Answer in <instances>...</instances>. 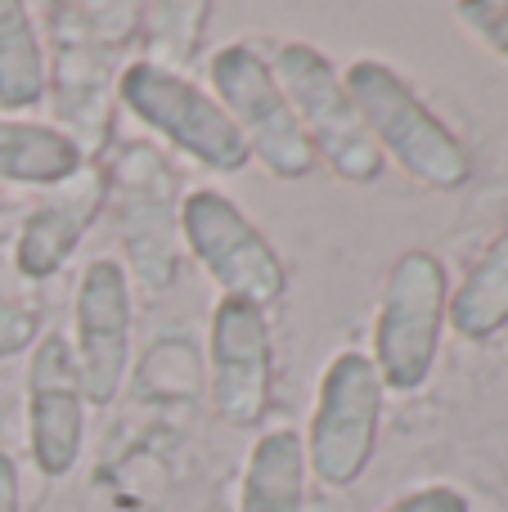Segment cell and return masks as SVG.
I'll return each mask as SVG.
<instances>
[{
  "label": "cell",
  "mask_w": 508,
  "mask_h": 512,
  "mask_svg": "<svg viewBox=\"0 0 508 512\" xmlns=\"http://www.w3.org/2000/svg\"><path fill=\"white\" fill-rule=\"evenodd\" d=\"M86 167V153L63 126L0 117V189L36 185L54 189Z\"/></svg>",
  "instance_id": "obj_14"
},
{
  "label": "cell",
  "mask_w": 508,
  "mask_h": 512,
  "mask_svg": "<svg viewBox=\"0 0 508 512\" xmlns=\"http://www.w3.org/2000/svg\"><path fill=\"white\" fill-rule=\"evenodd\" d=\"M477 36H482L491 50H500L508 59V5L504 0H477V5H459L455 9Z\"/></svg>",
  "instance_id": "obj_20"
},
{
  "label": "cell",
  "mask_w": 508,
  "mask_h": 512,
  "mask_svg": "<svg viewBox=\"0 0 508 512\" xmlns=\"http://www.w3.org/2000/svg\"><path fill=\"white\" fill-rule=\"evenodd\" d=\"M36 337H41V315L18 301H0V360L36 346Z\"/></svg>",
  "instance_id": "obj_19"
},
{
  "label": "cell",
  "mask_w": 508,
  "mask_h": 512,
  "mask_svg": "<svg viewBox=\"0 0 508 512\" xmlns=\"http://www.w3.org/2000/svg\"><path fill=\"white\" fill-rule=\"evenodd\" d=\"M306 445L293 427H270L257 436L239 481L234 512H302L306 504Z\"/></svg>",
  "instance_id": "obj_15"
},
{
  "label": "cell",
  "mask_w": 508,
  "mask_h": 512,
  "mask_svg": "<svg viewBox=\"0 0 508 512\" xmlns=\"http://www.w3.org/2000/svg\"><path fill=\"white\" fill-rule=\"evenodd\" d=\"M383 378L369 351H342L320 373L311 427H306V472L324 490H347L365 477L383 423Z\"/></svg>",
  "instance_id": "obj_5"
},
{
  "label": "cell",
  "mask_w": 508,
  "mask_h": 512,
  "mask_svg": "<svg viewBox=\"0 0 508 512\" xmlns=\"http://www.w3.org/2000/svg\"><path fill=\"white\" fill-rule=\"evenodd\" d=\"M117 99H122V108L135 122L158 131L171 149L194 158L198 167L221 171V176H239L252 162L248 140L230 122V113L212 99V90L189 81L180 68L131 59L117 72Z\"/></svg>",
  "instance_id": "obj_4"
},
{
  "label": "cell",
  "mask_w": 508,
  "mask_h": 512,
  "mask_svg": "<svg viewBox=\"0 0 508 512\" xmlns=\"http://www.w3.org/2000/svg\"><path fill=\"white\" fill-rule=\"evenodd\" d=\"M207 14H212L207 5H149L144 9V18H149V23H144V32H149V54H144V59L162 63V68L185 59L198 41V32H185V23H198V18H207Z\"/></svg>",
  "instance_id": "obj_18"
},
{
  "label": "cell",
  "mask_w": 508,
  "mask_h": 512,
  "mask_svg": "<svg viewBox=\"0 0 508 512\" xmlns=\"http://www.w3.org/2000/svg\"><path fill=\"white\" fill-rule=\"evenodd\" d=\"M108 189L122 198V239L140 274L144 292H162L176 283L180 270V198L176 176L149 144H126L117 153Z\"/></svg>",
  "instance_id": "obj_9"
},
{
  "label": "cell",
  "mask_w": 508,
  "mask_h": 512,
  "mask_svg": "<svg viewBox=\"0 0 508 512\" xmlns=\"http://www.w3.org/2000/svg\"><path fill=\"white\" fill-rule=\"evenodd\" d=\"M275 351L266 310L239 297H221L207 328V387L212 409L230 427H257L270 409Z\"/></svg>",
  "instance_id": "obj_10"
},
{
  "label": "cell",
  "mask_w": 508,
  "mask_h": 512,
  "mask_svg": "<svg viewBox=\"0 0 508 512\" xmlns=\"http://www.w3.org/2000/svg\"><path fill=\"white\" fill-rule=\"evenodd\" d=\"M342 86L383 162L392 158L405 176L428 189H464L473 180L464 140L423 104L419 90L396 68H387L383 59H351L342 68Z\"/></svg>",
  "instance_id": "obj_1"
},
{
  "label": "cell",
  "mask_w": 508,
  "mask_h": 512,
  "mask_svg": "<svg viewBox=\"0 0 508 512\" xmlns=\"http://www.w3.org/2000/svg\"><path fill=\"white\" fill-rule=\"evenodd\" d=\"M446 306H450L446 265L423 248L396 256L383 279V292H378L374 351H369L387 391L410 396L432 378L441 337H446Z\"/></svg>",
  "instance_id": "obj_2"
},
{
  "label": "cell",
  "mask_w": 508,
  "mask_h": 512,
  "mask_svg": "<svg viewBox=\"0 0 508 512\" xmlns=\"http://www.w3.org/2000/svg\"><path fill=\"white\" fill-rule=\"evenodd\" d=\"M86 445V391L77 355L63 333L36 337L27 360V450L41 477L59 481L77 468Z\"/></svg>",
  "instance_id": "obj_12"
},
{
  "label": "cell",
  "mask_w": 508,
  "mask_h": 512,
  "mask_svg": "<svg viewBox=\"0 0 508 512\" xmlns=\"http://www.w3.org/2000/svg\"><path fill=\"white\" fill-rule=\"evenodd\" d=\"M131 274L113 256H95L77 279L72 328H77V373L86 405H113L131 364Z\"/></svg>",
  "instance_id": "obj_11"
},
{
  "label": "cell",
  "mask_w": 508,
  "mask_h": 512,
  "mask_svg": "<svg viewBox=\"0 0 508 512\" xmlns=\"http://www.w3.org/2000/svg\"><path fill=\"white\" fill-rule=\"evenodd\" d=\"M378 512H473V504H468V495L455 486H423Z\"/></svg>",
  "instance_id": "obj_21"
},
{
  "label": "cell",
  "mask_w": 508,
  "mask_h": 512,
  "mask_svg": "<svg viewBox=\"0 0 508 512\" xmlns=\"http://www.w3.org/2000/svg\"><path fill=\"white\" fill-rule=\"evenodd\" d=\"M45 18H50L54 36V54H45L50 59V81H63L77 72V95L54 108L72 126L68 135L81 144V153H90L104 140V113L108 99H113L108 59L140 27L135 18H144V5H45Z\"/></svg>",
  "instance_id": "obj_7"
},
{
  "label": "cell",
  "mask_w": 508,
  "mask_h": 512,
  "mask_svg": "<svg viewBox=\"0 0 508 512\" xmlns=\"http://www.w3.org/2000/svg\"><path fill=\"white\" fill-rule=\"evenodd\" d=\"M0 512H23V495H18V468L5 450H0Z\"/></svg>",
  "instance_id": "obj_22"
},
{
  "label": "cell",
  "mask_w": 508,
  "mask_h": 512,
  "mask_svg": "<svg viewBox=\"0 0 508 512\" xmlns=\"http://www.w3.org/2000/svg\"><path fill=\"white\" fill-rule=\"evenodd\" d=\"M108 203V176L104 167L86 162L77 176H68L63 185L45 189L41 207H32L14 239V270L23 279H54L68 265V256L77 252V243L90 234V225L99 221Z\"/></svg>",
  "instance_id": "obj_13"
},
{
  "label": "cell",
  "mask_w": 508,
  "mask_h": 512,
  "mask_svg": "<svg viewBox=\"0 0 508 512\" xmlns=\"http://www.w3.org/2000/svg\"><path fill=\"white\" fill-rule=\"evenodd\" d=\"M180 239L194 261L212 274L221 297L252 306H275L288 292V265L270 239L243 216V207L221 189H189L180 198Z\"/></svg>",
  "instance_id": "obj_8"
},
{
  "label": "cell",
  "mask_w": 508,
  "mask_h": 512,
  "mask_svg": "<svg viewBox=\"0 0 508 512\" xmlns=\"http://www.w3.org/2000/svg\"><path fill=\"white\" fill-rule=\"evenodd\" d=\"M446 324L464 342H486L508 324V225L491 239V248L473 261L446 306Z\"/></svg>",
  "instance_id": "obj_17"
},
{
  "label": "cell",
  "mask_w": 508,
  "mask_h": 512,
  "mask_svg": "<svg viewBox=\"0 0 508 512\" xmlns=\"http://www.w3.org/2000/svg\"><path fill=\"white\" fill-rule=\"evenodd\" d=\"M266 59L284 99L293 104L297 126L311 140L315 162H324L347 185H369V180L383 176L387 162L378 144L369 140L365 122H360L356 104L342 86V72L329 63V54H320L306 41H279Z\"/></svg>",
  "instance_id": "obj_3"
},
{
  "label": "cell",
  "mask_w": 508,
  "mask_h": 512,
  "mask_svg": "<svg viewBox=\"0 0 508 512\" xmlns=\"http://www.w3.org/2000/svg\"><path fill=\"white\" fill-rule=\"evenodd\" d=\"M5 207H9V198H5V189H0V212H5Z\"/></svg>",
  "instance_id": "obj_23"
},
{
  "label": "cell",
  "mask_w": 508,
  "mask_h": 512,
  "mask_svg": "<svg viewBox=\"0 0 508 512\" xmlns=\"http://www.w3.org/2000/svg\"><path fill=\"white\" fill-rule=\"evenodd\" d=\"M50 95V59L23 0H0V108L27 113Z\"/></svg>",
  "instance_id": "obj_16"
},
{
  "label": "cell",
  "mask_w": 508,
  "mask_h": 512,
  "mask_svg": "<svg viewBox=\"0 0 508 512\" xmlns=\"http://www.w3.org/2000/svg\"><path fill=\"white\" fill-rule=\"evenodd\" d=\"M207 81H212V99L248 140V153L275 180H306L320 167L311 140L293 117V104L284 99L275 72H270V59L252 41L221 45L207 59Z\"/></svg>",
  "instance_id": "obj_6"
}]
</instances>
